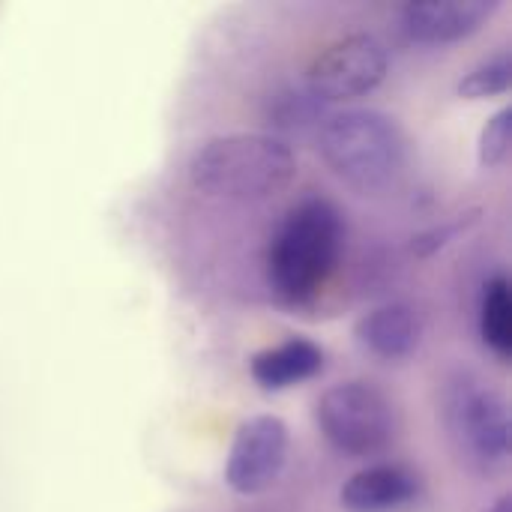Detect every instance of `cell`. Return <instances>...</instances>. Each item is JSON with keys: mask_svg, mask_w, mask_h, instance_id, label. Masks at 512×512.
<instances>
[{"mask_svg": "<svg viewBox=\"0 0 512 512\" xmlns=\"http://www.w3.org/2000/svg\"><path fill=\"white\" fill-rule=\"evenodd\" d=\"M345 246V219L330 198L288 210L267 249V282L279 303L306 306L330 282Z\"/></svg>", "mask_w": 512, "mask_h": 512, "instance_id": "obj_1", "label": "cell"}, {"mask_svg": "<svg viewBox=\"0 0 512 512\" xmlns=\"http://www.w3.org/2000/svg\"><path fill=\"white\" fill-rule=\"evenodd\" d=\"M297 177V156L288 141L264 132H231L204 141L192 162L189 180L210 198L264 201L288 189Z\"/></svg>", "mask_w": 512, "mask_h": 512, "instance_id": "obj_2", "label": "cell"}, {"mask_svg": "<svg viewBox=\"0 0 512 512\" xmlns=\"http://www.w3.org/2000/svg\"><path fill=\"white\" fill-rule=\"evenodd\" d=\"M318 147L333 174L360 192L387 189L408 159V138L402 126L378 108L330 114L321 126Z\"/></svg>", "mask_w": 512, "mask_h": 512, "instance_id": "obj_3", "label": "cell"}, {"mask_svg": "<svg viewBox=\"0 0 512 512\" xmlns=\"http://www.w3.org/2000/svg\"><path fill=\"white\" fill-rule=\"evenodd\" d=\"M441 420L453 450L480 474H504L510 465V405L507 396L471 372L444 384Z\"/></svg>", "mask_w": 512, "mask_h": 512, "instance_id": "obj_4", "label": "cell"}, {"mask_svg": "<svg viewBox=\"0 0 512 512\" xmlns=\"http://www.w3.org/2000/svg\"><path fill=\"white\" fill-rule=\"evenodd\" d=\"M315 423L327 444L351 459L387 450L396 438L393 402L369 381H342L321 393Z\"/></svg>", "mask_w": 512, "mask_h": 512, "instance_id": "obj_5", "label": "cell"}, {"mask_svg": "<svg viewBox=\"0 0 512 512\" xmlns=\"http://www.w3.org/2000/svg\"><path fill=\"white\" fill-rule=\"evenodd\" d=\"M387 48L372 33H351L315 54L306 72L309 93L324 102H342L372 93L387 78Z\"/></svg>", "mask_w": 512, "mask_h": 512, "instance_id": "obj_6", "label": "cell"}, {"mask_svg": "<svg viewBox=\"0 0 512 512\" xmlns=\"http://www.w3.org/2000/svg\"><path fill=\"white\" fill-rule=\"evenodd\" d=\"M288 447H291V435L285 420L273 414H255L243 420L228 450L225 483L246 498L273 489L285 471Z\"/></svg>", "mask_w": 512, "mask_h": 512, "instance_id": "obj_7", "label": "cell"}, {"mask_svg": "<svg viewBox=\"0 0 512 512\" xmlns=\"http://www.w3.org/2000/svg\"><path fill=\"white\" fill-rule=\"evenodd\" d=\"M498 9V0H417L402 9V27L420 45H450L480 33Z\"/></svg>", "mask_w": 512, "mask_h": 512, "instance_id": "obj_8", "label": "cell"}, {"mask_svg": "<svg viewBox=\"0 0 512 512\" xmlns=\"http://www.w3.org/2000/svg\"><path fill=\"white\" fill-rule=\"evenodd\" d=\"M420 495V477L405 465H372L357 471L339 492L348 512H396L414 504Z\"/></svg>", "mask_w": 512, "mask_h": 512, "instance_id": "obj_9", "label": "cell"}, {"mask_svg": "<svg viewBox=\"0 0 512 512\" xmlns=\"http://www.w3.org/2000/svg\"><path fill=\"white\" fill-rule=\"evenodd\" d=\"M357 342L384 363L408 360L423 342V321L408 303H387L366 312L357 327Z\"/></svg>", "mask_w": 512, "mask_h": 512, "instance_id": "obj_10", "label": "cell"}, {"mask_svg": "<svg viewBox=\"0 0 512 512\" xmlns=\"http://www.w3.org/2000/svg\"><path fill=\"white\" fill-rule=\"evenodd\" d=\"M324 363H327V354L318 342L294 336L276 348L258 351L249 363V372L261 390L276 393V390H288L294 384L315 378L318 372H324Z\"/></svg>", "mask_w": 512, "mask_h": 512, "instance_id": "obj_11", "label": "cell"}, {"mask_svg": "<svg viewBox=\"0 0 512 512\" xmlns=\"http://www.w3.org/2000/svg\"><path fill=\"white\" fill-rule=\"evenodd\" d=\"M480 336L498 360L512 357V291L504 273L492 276L480 303Z\"/></svg>", "mask_w": 512, "mask_h": 512, "instance_id": "obj_12", "label": "cell"}, {"mask_svg": "<svg viewBox=\"0 0 512 512\" xmlns=\"http://www.w3.org/2000/svg\"><path fill=\"white\" fill-rule=\"evenodd\" d=\"M512 84V54L510 48H501L498 54L486 57L477 63L462 81H459V96L465 99H492L507 93Z\"/></svg>", "mask_w": 512, "mask_h": 512, "instance_id": "obj_13", "label": "cell"}, {"mask_svg": "<svg viewBox=\"0 0 512 512\" xmlns=\"http://www.w3.org/2000/svg\"><path fill=\"white\" fill-rule=\"evenodd\" d=\"M512 144V108H501L489 117L480 135V165L498 168L507 162Z\"/></svg>", "mask_w": 512, "mask_h": 512, "instance_id": "obj_14", "label": "cell"}, {"mask_svg": "<svg viewBox=\"0 0 512 512\" xmlns=\"http://www.w3.org/2000/svg\"><path fill=\"white\" fill-rule=\"evenodd\" d=\"M474 219H477V216H471V219H459V222L444 225V228H435V231H429V234H420V237H417V243H414V252H420V255H432L435 249L447 246V243H450V237H453V234H459L462 228H468Z\"/></svg>", "mask_w": 512, "mask_h": 512, "instance_id": "obj_15", "label": "cell"}, {"mask_svg": "<svg viewBox=\"0 0 512 512\" xmlns=\"http://www.w3.org/2000/svg\"><path fill=\"white\" fill-rule=\"evenodd\" d=\"M486 512H512V498L510 495H501V498H498V501H495V504H492Z\"/></svg>", "mask_w": 512, "mask_h": 512, "instance_id": "obj_16", "label": "cell"}]
</instances>
